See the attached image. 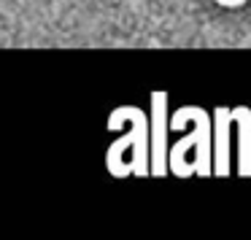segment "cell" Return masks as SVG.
I'll return each instance as SVG.
<instances>
[{
  "label": "cell",
  "instance_id": "cell-1",
  "mask_svg": "<svg viewBox=\"0 0 251 240\" xmlns=\"http://www.w3.org/2000/svg\"><path fill=\"white\" fill-rule=\"evenodd\" d=\"M213 3H219V6H224V8H240L246 0H213Z\"/></svg>",
  "mask_w": 251,
  "mask_h": 240
}]
</instances>
